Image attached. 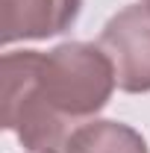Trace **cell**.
Wrapping results in <instances>:
<instances>
[{"label":"cell","mask_w":150,"mask_h":153,"mask_svg":"<svg viewBox=\"0 0 150 153\" xmlns=\"http://www.w3.org/2000/svg\"><path fill=\"white\" fill-rule=\"evenodd\" d=\"M144 3H150V0H144Z\"/></svg>","instance_id":"cell-5"},{"label":"cell","mask_w":150,"mask_h":153,"mask_svg":"<svg viewBox=\"0 0 150 153\" xmlns=\"http://www.w3.org/2000/svg\"><path fill=\"white\" fill-rule=\"evenodd\" d=\"M97 47L112 62L121 91H150V3H132L112 15L97 38Z\"/></svg>","instance_id":"cell-2"},{"label":"cell","mask_w":150,"mask_h":153,"mask_svg":"<svg viewBox=\"0 0 150 153\" xmlns=\"http://www.w3.org/2000/svg\"><path fill=\"white\" fill-rule=\"evenodd\" d=\"M62 153H150L141 133L121 121H88L71 133Z\"/></svg>","instance_id":"cell-4"},{"label":"cell","mask_w":150,"mask_h":153,"mask_svg":"<svg viewBox=\"0 0 150 153\" xmlns=\"http://www.w3.org/2000/svg\"><path fill=\"white\" fill-rule=\"evenodd\" d=\"M0 74V121L30 153H62L118 85L106 53L85 41L6 53Z\"/></svg>","instance_id":"cell-1"},{"label":"cell","mask_w":150,"mask_h":153,"mask_svg":"<svg viewBox=\"0 0 150 153\" xmlns=\"http://www.w3.org/2000/svg\"><path fill=\"white\" fill-rule=\"evenodd\" d=\"M82 0H0L3 44L38 41L71 30Z\"/></svg>","instance_id":"cell-3"}]
</instances>
